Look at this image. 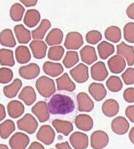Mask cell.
Masks as SVG:
<instances>
[{
  "mask_svg": "<svg viewBox=\"0 0 134 149\" xmlns=\"http://www.w3.org/2000/svg\"><path fill=\"white\" fill-rule=\"evenodd\" d=\"M49 112L53 115H68L75 109L73 99L64 94H55L52 96L48 103Z\"/></svg>",
  "mask_w": 134,
  "mask_h": 149,
  "instance_id": "obj_1",
  "label": "cell"
},
{
  "mask_svg": "<svg viewBox=\"0 0 134 149\" xmlns=\"http://www.w3.org/2000/svg\"><path fill=\"white\" fill-rule=\"evenodd\" d=\"M35 87L39 94L44 98H49L56 93V88L55 81L47 76H41L35 83Z\"/></svg>",
  "mask_w": 134,
  "mask_h": 149,
  "instance_id": "obj_2",
  "label": "cell"
},
{
  "mask_svg": "<svg viewBox=\"0 0 134 149\" xmlns=\"http://www.w3.org/2000/svg\"><path fill=\"white\" fill-rule=\"evenodd\" d=\"M17 127L20 130L24 131L29 134H33L35 133L38 127V123L36 118L31 114H25L22 118L16 122Z\"/></svg>",
  "mask_w": 134,
  "mask_h": 149,
  "instance_id": "obj_3",
  "label": "cell"
},
{
  "mask_svg": "<svg viewBox=\"0 0 134 149\" xmlns=\"http://www.w3.org/2000/svg\"><path fill=\"white\" fill-rule=\"evenodd\" d=\"M109 136L103 130H96L91 135V146L93 149H103L109 144Z\"/></svg>",
  "mask_w": 134,
  "mask_h": 149,
  "instance_id": "obj_4",
  "label": "cell"
},
{
  "mask_svg": "<svg viewBox=\"0 0 134 149\" xmlns=\"http://www.w3.org/2000/svg\"><path fill=\"white\" fill-rule=\"evenodd\" d=\"M36 138L46 146L53 144L56 138V133L53 128L49 125H43L38 130Z\"/></svg>",
  "mask_w": 134,
  "mask_h": 149,
  "instance_id": "obj_5",
  "label": "cell"
},
{
  "mask_svg": "<svg viewBox=\"0 0 134 149\" xmlns=\"http://www.w3.org/2000/svg\"><path fill=\"white\" fill-rule=\"evenodd\" d=\"M84 43L82 36L78 32H71L68 33L66 36L65 41V47L67 50L80 49Z\"/></svg>",
  "mask_w": 134,
  "mask_h": 149,
  "instance_id": "obj_6",
  "label": "cell"
},
{
  "mask_svg": "<svg viewBox=\"0 0 134 149\" xmlns=\"http://www.w3.org/2000/svg\"><path fill=\"white\" fill-rule=\"evenodd\" d=\"M70 74L73 79L79 84L85 83L89 78V68L84 63H79L76 67L71 69Z\"/></svg>",
  "mask_w": 134,
  "mask_h": 149,
  "instance_id": "obj_7",
  "label": "cell"
},
{
  "mask_svg": "<svg viewBox=\"0 0 134 149\" xmlns=\"http://www.w3.org/2000/svg\"><path fill=\"white\" fill-rule=\"evenodd\" d=\"M32 112L34 114L41 123L47 122L49 119V110L48 105L44 101H39L32 108Z\"/></svg>",
  "mask_w": 134,
  "mask_h": 149,
  "instance_id": "obj_8",
  "label": "cell"
},
{
  "mask_svg": "<svg viewBox=\"0 0 134 149\" xmlns=\"http://www.w3.org/2000/svg\"><path fill=\"white\" fill-rule=\"evenodd\" d=\"M29 137L23 133H14L9 140V146L11 149H25L29 144Z\"/></svg>",
  "mask_w": 134,
  "mask_h": 149,
  "instance_id": "obj_9",
  "label": "cell"
},
{
  "mask_svg": "<svg viewBox=\"0 0 134 149\" xmlns=\"http://www.w3.org/2000/svg\"><path fill=\"white\" fill-rule=\"evenodd\" d=\"M69 141L74 149H85L89 146V136L82 132H75L71 134Z\"/></svg>",
  "mask_w": 134,
  "mask_h": 149,
  "instance_id": "obj_10",
  "label": "cell"
},
{
  "mask_svg": "<svg viewBox=\"0 0 134 149\" xmlns=\"http://www.w3.org/2000/svg\"><path fill=\"white\" fill-rule=\"evenodd\" d=\"M40 67L37 63H29L19 69V74L25 80H32L40 74Z\"/></svg>",
  "mask_w": 134,
  "mask_h": 149,
  "instance_id": "obj_11",
  "label": "cell"
},
{
  "mask_svg": "<svg viewBox=\"0 0 134 149\" xmlns=\"http://www.w3.org/2000/svg\"><path fill=\"white\" fill-rule=\"evenodd\" d=\"M107 64L111 72L113 74H120L126 68L127 62L123 56L116 54L109 59Z\"/></svg>",
  "mask_w": 134,
  "mask_h": 149,
  "instance_id": "obj_12",
  "label": "cell"
},
{
  "mask_svg": "<svg viewBox=\"0 0 134 149\" xmlns=\"http://www.w3.org/2000/svg\"><path fill=\"white\" fill-rule=\"evenodd\" d=\"M108 75L109 72L104 63L98 62L94 63L91 68V76L93 80L103 81L107 79Z\"/></svg>",
  "mask_w": 134,
  "mask_h": 149,
  "instance_id": "obj_13",
  "label": "cell"
},
{
  "mask_svg": "<svg viewBox=\"0 0 134 149\" xmlns=\"http://www.w3.org/2000/svg\"><path fill=\"white\" fill-rule=\"evenodd\" d=\"M78 110L81 112H91L94 108L93 100L86 93L81 92L76 95Z\"/></svg>",
  "mask_w": 134,
  "mask_h": 149,
  "instance_id": "obj_14",
  "label": "cell"
},
{
  "mask_svg": "<svg viewBox=\"0 0 134 149\" xmlns=\"http://www.w3.org/2000/svg\"><path fill=\"white\" fill-rule=\"evenodd\" d=\"M117 54L125 59L127 65L131 66L134 64V47L122 42L117 45Z\"/></svg>",
  "mask_w": 134,
  "mask_h": 149,
  "instance_id": "obj_15",
  "label": "cell"
},
{
  "mask_svg": "<svg viewBox=\"0 0 134 149\" xmlns=\"http://www.w3.org/2000/svg\"><path fill=\"white\" fill-rule=\"evenodd\" d=\"M112 130L117 135H124L130 129V124L128 120L122 116L116 117L111 123Z\"/></svg>",
  "mask_w": 134,
  "mask_h": 149,
  "instance_id": "obj_16",
  "label": "cell"
},
{
  "mask_svg": "<svg viewBox=\"0 0 134 149\" xmlns=\"http://www.w3.org/2000/svg\"><path fill=\"white\" fill-rule=\"evenodd\" d=\"M29 47L31 48L33 56L35 59L41 60L46 56L47 45L44 41L33 40L29 45Z\"/></svg>",
  "mask_w": 134,
  "mask_h": 149,
  "instance_id": "obj_17",
  "label": "cell"
},
{
  "mask_svg": "<svg viewBox=\"0 0 134 149\" xmlns=\"http://www.w3.org/2000/svg\"><path fill=\"white\" fill-rule=\"evenodd\" d=\"M56 86L58 91H65L68 92H73L76 89V84L71 79L68 74L65 73L61 77L56 80Z\"/></svg>",
  "mask_w": 134,
  "mask_h": 149,
  "instance_id": "obj_18",
  "label": "cell"
},
{
  "mask_svg": "<svg viewBox=\"0 0 134 149\" xmlns=\"http://www.w3.org/2000/svg\"><path fill=\"white\" fill-rule=\"evenodd\" d=\"M89 92L92 98L97 102H100L107 96V92L105 87L100 83H91L89 87Z\"/></svg>",
  "mask_w": 134,
  "mask_h": 149,
  "instance_id": "obj_19",
  "label": "cell"
},
{
  "mask_svg": "<svg viewBox=\"0 0 134 149\" xmlns=\"http://www.w3.org/2000/svg\"><path fill=\"white\" fill-rule=\"evenodd\" d=\"M74 123L76 127L79 130L85 131V132L91 130L94 126V121L92 118L89 115H85V114L77 115L75 118Z\"/></svg>",
  "mask_w": 134,
  "mask_h": 149,
  "instance_id": "obj_20",
  "label": "cell"
},
{
  "mask_svg": "<svg viewBox=\"0 0 134 149\" xmlns=\"http://www.w3.org/2000/svg\"><path fill=\"white\" fill-rule=\"evenodd\" d=\"M82 61L87 65H91L98 60L95 48L92 46L85 45L81 49L80 52Z\"/></svg>",
  "mask_w": 134,
  "mask_h": 149,
  "instance_id": "obj_21",
  "label": "cell"
},
{
  "mask_svg": "<svg viewBox=\"0 0 134 149\" xmlns=\"http://www.w3.org/2000/svg\"><path fill=\"white\" fill-rule=\"evenodd\" d=\"M119 104L113 99L106 100L102 105V111L103 115L108 118L115 117L119 112Z\"/></svg>",
  "mask_w": 134,
  "mask_h": 149,
  "instance_id": "obj_22",
  "label": "cell"
},
{
  "mask_svg": "<svg viewBox=\"0 0 134 149\" xmlns=\"http://www.w3.org/2000/svg\"><path fill=\"white\" fill-rule=\"evenodd\" d=\"M19 99L22 100L26 106H32L36 101L37 95L35 91L32 87L26 86L23 88L19 94Z\"/></svg>",
  "mask_w": 134,
  "mask_h": 149,
  "instance_id": "obj_23",
  "label": "cell"
},
{
  "mask_svg": "<svg viewBox=\"0 0 134 149\" xmlns=\"http://www.w3.org/2000/svg\"><path fill=\"white\" fill-rule=\"evenodd\" d=\"M14 31L16 35V39L20 44L25 45L29 43L31 40L32 32L29 31V29H26L22 24L15 26L14 28Z\"/></svg>",
  "mask_w": 134,
  "mask_h": 149,
  "instance_id": "obj_24",
  "label": "cell"
},
{
  "mask_svg": "<svg viewBox=\"0 0 134 149\" xmlns=\"http://www.w3.org/2000/svg\"><path fill=\"white\" fill-rule=\"evenodd\" d=\"M43 70L46 74L50 77H58L64 72V68L61 63L47 61L43 65Z\"/></svg>",
  "mask_w": 134,
  "mask_h": 149,
  "instance_id": "obj_25",
  "label": "cell"
},
{
  "mask_svg": "<svg viewBox=\"0 0 134 149\" xmlns=\"http://www.w3.org/2000/svg\"><path fill=\"white\" fill-rule=\"evenodd\" d=\"M8 113L11 118H18L23 115L25 107L19 100H12L7 106Z\"/></svg>",
  "mask_w": 134,
  "mask_h": 149,
  "instance_id": "obj_26",
  "label": "cell"
},
{
  "mask_svg": "<svg viewBox=\"0 0 134 149\" xmlns=\"http://www.w3.org/2000/svg\"><path fill=\"white\" fill-rule=\"evenodd\" d=\"M53 127L58 133H62L64 136H68L74 130V126L72 123L67 120H60V119H55L52 122Z\"/></svg>",
  "mask_w": 134,
  "mask_h": 149,
  "instance_id": "obj_27",
  "label": "cell"
},
{
  "mask_svg": "<svg viewBox=\"0 0 134 149\" xmlns=\"http://www.w3.org/2000/svg\"><path fill=\"white\" fill-rule=\"evenodd\" d=\"M41 20V14L36 9H29L25 12L23 23L26 26L33 28L36 26Z\"/></svg>",
  "mask_w": 134,
  "mask_h": 149,
  "instance_id": "obj_28",
  "label": "cell"
},
{
  "mask_svg": "<svg viewBox=\"0 0 134 149\" xmlns=\"http://www.w3.org/2000/svg\"><path fill=\"white\" fill-rule=\"evenodd\" d=\"M50 27L51 23L49 20L47 19L42 20L39 26L32 31V37L34 40H42Z\"/></svg>",
  "mask_w": 134,
  "mask_h": 149,
  "instance_id": "obj_29",
  "label": "cell"
},
{
  "mask_svg": "<svg viewBox=\"0 0 134 149\" xmlns=\"http://www.w3.org/2000/svg\"><path fill=\"white\" fill-rule=\"evenodd\" d=\"M63 32L58 28H54L46 37V43L49 46L59 45L63 40Z\"/></svg>",
  "mask_w": 134,
  "mask_h": 149,
  "instance_id": "obj_30",
  "label": "cell"
},
{
  "mask_svg": "<svg viewBox=\"0 0 134 149\" xmlns=\"http://www.w3.org/2000/svg\"><path fill=\"white\" fill-rule=\"evenodd\" d=\"M22 85L23 83L22 81H21V80L19 79V78H16L14 81H13V82L11 84L4 87V95H5L7 98H14L15 96L17 95V93H19L20 90L21 89Z\"/></svg>",
  "mask_w": 134,
  "mask_h": 149,
  "instance_id": "obj_31",
  "label": "cell"
},
{
  "mask_svg": "<svg viewBox=\"0 0 134 149\" xmlns=\"http://www.w3.org/2000/svg\"><path fill=\"white\" fill-rule=\"evenodd\" d=\"M15 57L20 64L27 63L31 60L30 51L25 45H20L15 50Z\"/></svg>",
  "mask_w": 134,
  "mask_h": 149,
  "instance_id": "obj_32",
  "label": "cell"
},
{
  "mask_svg": "<svg viewBox=\"0 0 134 149\" xmlns=\"http://www.w3.org/2000/svg\"><path fill=\"white\" fill-rule=\"evenodd\" d=\"M0 44L2 46L8 47L16 46V42L11 29H5L0 33Z\"/></svg>",
  "mask_w": 134,
  "mask_h": 149,
  "instance_id": "obj_33",
  "label": "cell"
},
{
  "mask_svg": "<svg viewBox=\"0 0 134 149\" xmlns=\"http://www.w3.org/2000/svg\"><path fill=\"white\" fill-rule=\"evenodd\" d=\"M98 54L103 60H107L109 56L112 55L115 52V47L109 42L103 41L98 45Z\"/></svg>",
  "mask_w": 134,
  "mask_h": 149,
  "instance_id": "obj_34",
  "label": "cell"
},
{
  "mask_svg": "<svg viewBox=\"0 0 134 149\" xmlns=\"http://www.w3.org/2000/svg\"><path fill=\"white\" fill-rule=\"evenodd\" d=\"M105 38L112 43H118L122 38V30L118 26H111L106 29L104 33Z\"/></svg>",
  "mask_w": 134,
  "mask_h": 149,
  "instance_id": "obj_35",
  "label": "cell"
},
{
  "mask_svg": "<svg viewBox=\"0 0 134 149\" xmlns=\"http://www.w3.org/2000/svg\"><path fill=\"white\" fill-rule=\"evenodd\" d=\"M15 130L14 122L11 120H6L0 124V136L3 139H7Z\"/></svg>",
  "mask_w": 134,
  "mask_h": 149,
  "instance_id": "obj_36",
  "label": "cell"
},
{
  "mask_svg": "<svg viewBox=\"0 0 134 149\" xmlns=\"http://www.w3.org/2000/svg\"><path fill=\"white\" fill-rule=\"evenodd\" d=\"M0 64L9 67H12L15 65L14 53L12 51L5 48L0 50Z\"/></svg>",
  "mask_w": 134,
  "mask_h": 149,
  "instance_id": "obj_37",
  "label": "cell"
},
{
  "mask_svg": "<svg viewBox=\"0 0 134 149\" xmlns=\"http://www.w3.org/2000/svg\"><path fill=\"white\" fill-rule=\"evenodd\" d=\"M107 87L109 91L112 93L119 92L123 87V83L121 78L116 75H112L107 81Z\"/></svg>",
  "mask_w": 134,
  "mask_h": 149,
  "instance_id": "obj_38",
  "label": "cell"
},
{
  "mask_svg": "<svg viewBox=\"0 0 134 149\" xmlns=\"http://www.w3.org/2000/svg\"><path fill=\"white\" fill-rule=\"evenodd\" d=\"M25 13V8L20 3L12 5L10 8V17L11 20L15 22H19L22 20Z\"/></svg>",
  "mask_w": 134,
  "mask_h": 149,
  "instance_id": "obj_39",
  "label": "cell"
},
{
  "mask_svg": "<svg viewBox=\"0 0 134 149\" xmlns=\"http://www.w3.org/2000/svg\"><path fill=\"white\" fill-rule=\"evenodd\" d=\"M79 54L75 51H68L66 53L65 56L63 60V64L67 69L72 68L79 63Z\"/></svg>",
  "mask_w": 134,
  "mask_h": 149,
  "instance_id": "obj_40",
  "label": "cell"
},
{
  "mask_svg": "<svg viewBox=\"0 0 134 149\" xmlns=\"http://www.w3.org/2000/svg\"><path fill=\"white\" fill-rule=\"evenodd\" d=\"M65 54L64 47L60 45L51 47L48 51V58L54 61H59L62 60Z\"/></svg>",
  "mask_w": 134,
  "mask_h": 149,
  "instance_id": "obj_41",
  "label": "cell"
},
{
  "mask_svg": "<svg viewBox=\"0 0 134 149\" xmlns=\"http://www.w3.org/2000/svg\"><path fill=\"white\" fill-rule=\"evenodd\" d=\"M124 38L127 42L134 43V23L129 22L124 26Z\"/></svg>",
  "mask_w": 134,
  "mask_h": 149,
  "instance_id": "obj_42",
  "label": "cell"
},
{
  "mask_svg": "<svg viewBox=\"0 0 134 149\" xmlns=\"http://www.w3.org/2000/svg\"><path fill=\"white\" fill-rule=\"evenodd\" d=\"M14 77L12 70L8 68L2 67L0 69V83L1 84H8L11 81Z\"/></svg>",
  "mask_w": 134,
  "mask_h": 149,
  "instance_id": "obj_43",
  "label": "cell"
},
{
  "mask_svg": "<svg viewBox=\"0 0 134 149\" xmlns=\"http://www.w3.org/2000/svg\"><path fill=\"white\" fill-rule=\"evenodd\" d=\"M86 42L90 45H96L102 39V34L98 30H91L85 36Z\"/></svg>",
  "mask_w": 134,
  "mask_h": 149,
  "instance_id": "obj_44",
  "label": "cell"
},
{
  "mask_svg": "<svg viewBox=\"0 0 134 149\" xmlns=\"http://www.w3.org/2000/svg\"><path fill=\"white\" fill-rule=\"evenodd\" d=\"M122 78L124 83L127 85L134 84V69L128 68L122 74Z\"/></svg>",
  "mask_w": 134,
  "mask_h": 149,
  "instance_id": "obj_45",
  "label": "cell"
},
{
  "mask_svg": "<svg viewBox=\"0 0 134 149\" xmlns=\"http://www.w3.org/2000/svg\"><path fill=\"white\" fill-rule=\"evenodd\" d=\"M124 99L128 103L134 102V87H128L124 91Z\"/></svg>",
  "mask_w": 134,
  "mask_h": 149,
  "instance_id": "obj_46",
  "label": "cell"
},
{
  "mask_svg": "<svg viewBox=\"0 0 134 149\" xmlns=\"http://www.w3.org/2000/svg\"><path fill=\"white\" fill-rule=\"evenodd\" d=\"M125 115L130 120V121L134 124V105L127 106L125 110Z\"/></svg>",
  "mask_w": 134,
  "mask_h": 149,
  "instance_id": "obj_47",
  "label": "cell"
},
{
  "mask_svg": "<svg viewBox=\"0 0 134 149\" xmlns=\"http://www.w3.org/2000/svg\"><path fill=\"white\" fill-rule=\"evenodd\" d=\"M126 14H127L129 18L131 19V20H134V2L131 4L127 7V10H126Z\"/></svg>",
  "mask_w": 134,
  "mask_h": 149,
  "instance_id": "obj_48",
  "label": "cell"
},
{
  "mask_svg": "<svg viewBox=\"0 0 134 149\" xmlns=\"http://www.w3.org/2000/svg\"><path fill=\"white\" fill-rule=\"evenodd\" d=\"M20 2H22L23 5L25 7H34L38 3V0H20Z\"/></svg>",
  "mask_w": 134,
  "mask_h": 149,
  "instance_id": "obj_49",
  "label": "cell"
},
{
  "mask_svg": "<svg viewBox=\"0 0 134 149\" xmlns=\"http://www.w3.org/2000/svg\"><path fill=\"white\" fill-rule=\"evenodd\" d=\"M56 149H73L67 142L57 143L56 145Z\"/></svg>",
  "mask_w": 134,
  "mask_h": 149,
  "instance_id": "obj_50",
  "label": "cell"
},
{
  "mask_svg": "<svg viewBox=\"0 0 134 149\" xmlns=\"http://www.w3.org/2000/svg\"><path fill=\"white\" fill-rule=\"evenodd\" d=\"M28 149H45V148L40 142H33Z\"/></svg>",
  "mask_w": 134,
  "mask_h": 149,
  "instance_id": "obj_51",
  "label": "cell"
},
{
  "mask_svg": "<svg viewBox=\"0 0 134 149\" xmlns=\"http://www.w3.org/2000/svg\"><path fill=\"white\" fill-rule=\"evenodd\" d=\"M6 117V112L5 106L2 104L0 103V122L3 120Z\"/></svg>",
  "mask_w": 134,
  "mask_h": 149,
  "instance_id": "obj_52",
  "label": "cell"
},
{
  "mask_svg": "<svg viewBox=\"0 0 134 149\" xmlns=\"http://www.w3.org/2000/svg\"><path fill=\"white\" fill-rule=\"evenodd\" d=\"M129 139L134 145V127H132V129L130 130V133H129Z\"/></svg>",
  "mask_w": 134,
  "mask_h": 149,
  "instance_id": "obj_53",
  "label": "cell"
},
{
  "mask_svg": "<svg viewBox=\"0 0 134 149\" xmlns=\"http://www.w3.org/2000/svg\"><path fill=\"white\" fill-rule=\"evenodd\" d=\"M0 149H9L6 145L4 144H0Z\"/></svg>",
  "mask_w": 134,
  "mask_h": 149,
  "instance_id": "obj_54",
  "label": "cell"
},
{
  "mask_svg": "<svg viewBox=\"0 0 134 149\" xmlns=\"http://www.w3.org/2000/svg\"><path fill=\"white\" fill-rule=\"evenodd\" d=\"M50 149H55V148H50Z\"/></svg>",
  "mask_w": 134,
  "mask_h": 149,
  "instance_id": "obj_55",
  "label": "cell"
}]
</instances>
